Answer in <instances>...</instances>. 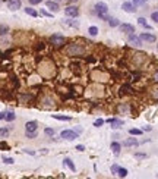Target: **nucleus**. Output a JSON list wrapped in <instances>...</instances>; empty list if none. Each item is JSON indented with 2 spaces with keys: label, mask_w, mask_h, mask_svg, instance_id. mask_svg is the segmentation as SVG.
<instances>
[{
  "label": "nucleus",
  "mask_w": 158,
  "mask_h": 179,
  "mask_svg": "<svg viewBox=\"0 0 158 179\" xmlns=\"http://www.w3.org/2000/svg\"><path fill=\"white\" fill-rule=\"evenodd\" d=\"M94 12H95V15H97L98 18H101V19H104V21H108V19H110V16L107 15V12H108V6H107V3H104V1H98V3H95V6H94Z\"/></svg>",
  "instance_id": "nucleus-1"
},
{
  "label": "nucleus",
  "mask_w": 158,
  "mask_h": 179,
  "mask_svg": "<svg viewBox=\"0 0 158 179\" xmlns=\"http://www.w3.org/2000/svg\"><path fill=\"white\" fill-rule=\"evenodd\" d=\"M66 53L72 57H76V56H82L85 53V48H83V45L78 44V43H70L66 47Z\"/></svg>",
  "instance_id": "nucleus-2"
},
{
  "label": "nucleus",
  "mask_w": 158,
  "mask_h": 179,
  "mask_svg": "<svg viewBox=\"0 0 158 179\" xmlns=\"http://www.w3.org/2000/svg\"><path fill=\"white\" fill-rule=\"evenodd\" d=\"M48 41H50V44L53 45V47L60 48V47H63V45L66 44V37H63V35H60V34H54V35L50 37Z\"/></svg>",
  "instance_id": "nucleus-3"
},
{
  "label": "nucleus",
  "mask_w": 158,
  "mask_h": 179,
  "mask_svg": "<svg viewBox=\"0 0 158 179\" xmlns=\"http://www.w3.org/2000/svg\"><path fill=\"white\" fill-rule=\"evenodd\" d=\"M78 132H75V131H72V129H65V131H62V134L60 136L63 138V139H66V141H75L76 138H78Z\"/></svg>",
  "instance_id": "nucleus-4"
},
{
  "label": "nucleus",
  "mask_w": 158,
  "mask_h": 179,
  "mask_svg": "<svg viewBox=\"0 0 158 179\" xmlns=\"http://www.w3.org/2000/svg\"><path fill=\"white\" fill-rule=\"evenodd\" d=\"M65 13H66V16H69V18H76V16L79 15V7L78 6H75V4H72V6H66Z\"/></svg>",
  "instance_id": "nucleus-5"
},
{
  "label": "nucleus",
  "mask_w": 158,
  "mask_h": 179,
  "mask_svg": "<svg viewBox=\"0 0 158 179\" xmlns=\"http://www.w3.org/2000/svg\"><path fill=\"white\" fill-rule=\"evenodd\" d=\"M119 28H120V32H124V34H133L135 32V27L130 25V24H120Z\"/></svg>",
  "instance_id": "nucleus-6"
},
{
  "label": "nucleus",
  "mask_w": 158,
  "mask_h": 179,
  "mask_svg": "<svg viewBox=\"0 0 158 179\" xmlns=\"http://www.w3.org/2000/svg\"><path fill=\"white\" fill-rule=\"evenodd\" d=\"M139 37H141V40L145 41V43H155V41H157V37H155L154 34H149V32H142Z\"/></svg>",
  "instance_id": "nucleus-7"
},
{
  "label": "nucleus",
  "mask_w": 158,
  "mask_h": 179,
  "mask_svg": "<svg viewBox=\"0 0 158 179\" xmlns=\"http://www.w3.org/2000/svg\"><path fill=\"white\" fill-rule=\"evenodd\" d=\"M121 9H123L126 13H135V12H136V6H135L133 3H130V1H124V3L121 4Z\"/></svg>",
  "instance_id": "nucleus-8"
},
{
  "label": "nucleus",
  "mask_w": 158,
  "mask_h": 179,
  "mask_svg": "<svg viewBox=\"0 0 158 179\" xmlns=\"http://www.w3.org/2000/svg\"><path fill=\"white\" fill-rule=\"evenodd\" d=\"M129 44L135 45V47H141L142 45V40H141V37H138L135 34H129Z\"/></svg>",
  "instance_id": "nucleus-9"
},
{
  "label": "nucleus",
  "mask_w": 158,
  "mask_h": 179,
  "mask_svg": "<svg viewBox=\"0 0 158 179\" xmlns=\"http://www.w3.org/2000/svg\"><path fill=\"white\" fill-rule=\"evenodd\" d=\"M21 6H22V1L21 0H7V7L10 9V10H18V9H21Z\"/></svg>",
  "instance_id": "nucleus-10"
},
{
  "label": "nucleus",
  "mask_w": 158,
  "mask_h": 179,
  "mask_svg": "<svg viewBox=\"0 0 158 179\" xmlns=\"http://www.w3.org/2000/svg\"><path fill=\"white\" fill-rule=\"evenodd\" d=\"M37 129H38V122H37V121H29V122L25 123V131L34 132V131H37Z\"/></svg>",
  "instance_id": "nucleus-11"
},
{
  "label": "nucleus",
  "mask_w": 158,
  "mask_h": 179,
  "mask_svg": "<svg viewBox=\"0 0 158 179\" xmlns=\"http://www.w3.org/2000/svg\"><path fill=\"white\" fill-rule=\"evenodd\" d=\"M107 122H108V123H111V128H113V129H119V128H120V126H123V123H124L121 119H117V118L108 119Z\"/></svg>",
  "instance_id": "nucleus-12"
},
{
  "label": "nucleus",
  "mask_w": 158,
  "mask_h": 179,
  "mask_svg": "<svg viewBox=\"0 0 158 179\" xmlns=\"http://www.w3.org/2000/svg\"><path fill=\"white\" fill-rule=\"evenodd\" d=\"M45 6H47V9H50L51 12H57L60 7H59V3L56 1V0H48V1H45Z\"/></svg>",
  "instance_id": "nucleus-13"
},
{
  "label": "nucleus",
  "mask_w": 158,
  "mask_h": 179,
  "mask_svg": "<svg viewBox=\"0 0 158 179\" xmlns=\"http://www.w3.org/2000/svg\"><path fill=\"white\" fill-rule=\"evenodd\" d=\"M117 110H119V112H121V113H126V115H130V112H132V107H130V104H126V103H121V104H119Z\"/></svg>",
  "instance_id": "nucleus-14"
},
{
  "label": "nucleus",
  "mask_w": 158,
  "mask_h": 179,
  "mask_svg": "<svg viewBox=\"0 0 158 179\" xmlns=\"http://www.w3.org/2000/svg\"><path fill=\"white\" fill-rule=\"evenodd\" d=\"M133 91H135V90L132 88L129 84H124V85L120 87V94H121V95H124V94H133Z\"/></svg>",
  "instance_id": "nucleus-15"
},
{
  "label": "nucleus",
  "mask_w": 158,
  "mask_h": 179,
  "mask_svg": "<svg viewBox=\"0 0 158 179\" xmlns=\"http://www.w3.org/2000/svg\"><path fill=\"white\" fill-rule=\"evenodd\" d=\"M110 148H111V151H113L114 156H119V154H120V148H121V145H120V142H117V141H113L111 145H110Z\"/></svg>",
  "instance_id": "nucleus-16"
},
{
  "label": "nucleus",
  "mask_w": 158,
  "mask_h": 179,
  "mask_svg": "<svg viewBox=\"0 0 158 179\" xmlns=\"http://www.w3.org/2000/svg\"><path fill=\"white\" fill-rule=\"evenodd\" d=\"M126 147H138L139 145V141L136 139V138H127V139H124V142H123Z\"/></svg>",
  "instance_id": "nucleus-17"
},
{
  "label": "nucleus",
  "mask_w": 158,
  "mask_h": 179,
  "mask_svg": "<svg viewBox=\"0 0 158 179\" xmlns=\"http://www.w3.org/2000/svg\"><path fill=\"white\" fill-rule=\"evenodd\" d=\"M63 165L66 166V167H69L72 172H76V166L73 165V162H72V159H69V157H66L65 160H63Z\"/></svg>",
  "instance_id": "nucleus-18"
},
{
  "label": "nucleus",
  "mask_w": 158,
  "mask_h": 179,
  "mask_svg": "<svg viewBox=\"0 0 158 179\" xmlns=\"http://www.w3.org/2000/svg\"><path fill=\"white\" fill-rule=\"evenodd\" d=\"M53 119H57V121H63V122H68V121H72L70 116H62V115H51Z\"/></svg>",
  "instance_id": "nucleus-19"
},
{
  "label": "nucleus",
  "mask_w": 158,
  "mask_h": 179,
  "mask_svg": "<svg viewBox=\"0 0 158 179\" xmlns=\"http://www.w3.org/2000/svg\"><path fill=\"white\" fill-rule=\"evenodd\" d=\"M88 34L91 35V37H95V35H98V27H89L88 28Z\"/></svg>",
  "instance_id": "nucleus-20"
},
{
  "label": "nucleus",
  "mask_w": 158,
  "mask_h": 179,
  "mask_svg": "<svg viewBox=\"0 0 158 179\" xmlns=\"http://www.w3.org/2000/svg\"><path fill=\"white\" fill-rule=\"evenodd\" d=\"M138 24L141 25V27H144V28H147V30H151V27L147 24V19L145 18H138Z\"/></svg>",
  "instance_id": "nucleus-21"
},
{
  "label": "nucleus",
  "mask_w": 158,
  "mask_h": 179,
  "mask_svg": "<svg viewBox=\"0 0 158 179\" xmlns=\"http://www.w3.org/2000/svg\"><path fill=\"white\" fill-rule=\"evenodd\" d=\"M4 119H6L7 122H13V121L16 119V115H15L13 112H7V113H6V116H4Z\"/></svg>",
  "instance_id": "nucleus-22"
},
{
  "label": "nucleus",
  "mask_w": 158,
  "mask_h": 179,
  "mask_svg": "<svg viewBox=\"0 0 158 179\" xmlns=\"http://www.w3.org/2000/svg\"><path fill=\"white\" fill-rule=\"evenodd\" d=\"M25 13H27V15H29V16H38L37 10H35V9H32V7H25Z\"/></svg>",
  "instance_id": "nucleus-23"
},
{
  "label": "nucleus",
  "mask_w": 158,
  "mask_h": 179,
  "mask_svg": "<svg viewBox=\"0 0 158 179\" xmlns=\"http://www.w3.org/2000/svg\"><path fill=\"white\" fill-rule=\"evenodd\" d=\"M108 25L113 27V28H114V27H119V25H120V21H119L117 18H110V19H108Z\"/></svg>",
  "instance_id": "nucleus-24"
},
{
  "label": "nucleus",
  "mask_w": 158,
  "mask_h": 179,
  "mask_svg": "<svg viewBox=\"0 0 158 179\" xmlns=\"http://www.w3.org/2000/svg\"><path fill=\"white\" fill-rule=\"evenodd\" d=\"M129 134L133 135V136H139V135H142V129H136V128H132V129H129Z\"/></svg>",
  "instance_id": "nucleus-25"
},
{
  "label": "nucleus",
  "mask_w": 158,
  "mask_h": 179,
  "mask_svg": "<svg viewBox=\"0 0 158 179\" xmlns=\"http://www.w3.org/2000/svg\"><path fill=\"white\" fill-rule=\"evenodd\" d=\"M7 32H9V27L7 25H0V37L6 35Z\"/></svg>",
  "instance_id": "nucleus-26"
},
{
  "label": "nucleus",
  "mask_w": 158,
  "mask_h": 179,
  "mask_svg": "<svg viewBox=\"0 0 158 179\" xmlns=\"http://www.w3.org/2000/svg\"><path fill=\"white\" fill-rule=\"evenodd\" d=\"M117 175L120 176V178H126V176H127V169H124V167H119Z\"/></svg>",
  "instance_id": "nucleus-27"
},
{
  "label": "nucleus",
  "mask_w": 158,
  "mask_h": 179,
  "mask_svg": "<svg viewBox=\"0 0 158 179\" xmlns=\"http://www.w3.org/2000/svg\"><path fill=\"white\" fill-rule=\"evenodd\" d=\"M37 135H38V132H37V131H34V132H28V131H25V136H27V138H29V139L37 138Z\"/></svg>",
  "instance_id": "nucleus-28"
},
{
  "label": "nucleus",
  "mask_w": 158,
  "mask_h": 179,
  "mask_svg": "<svg viewBox=\"0 0 158 179\" xmlns=\"http://www.w3.org/2000/svg\"><path fill=\"white\" fill-rule=\"evenodd\" d=\"M9 135V128H0V138H6Z\"/></svg>",
  "instance_id": "nucleus-29"
},
{
  "label": "nucleus",
  "mask_w": 158,
  "mask_h": 179,
  "mask_svg": "<svg viewBox=\"0 0 158 179\" xmlns=\"http://www.w3.org/2000/svg\"><path fill=\"white\" fill-rule=\"evenodd\" d=\"M44 134L48 135V136H54V135H56V131H54L53 128H45V129H44Z\"/></svg>",
  "instance_id": "nucleus-30"
},
{
  "label": "nucleus",
  "mask_w": 158,
  "mask_h": 179,
  "mask_svg": "<svg viewBox=\"0 0 158 179\" xmlns=\"http://www.w3.org/2000/svg\"><path fill=\"white\" fill-rule=\"evenodd\" d=\"M103 125H104V119H97V121L94 122V126H95V128H101Z\"/></svg>",
  "instance_id": "nucleus-31"
},
{
  "label": "nucleus",
  "mask_w": 158,
  "mask_h": 179,
  "mask_svg": "<svg viewBox=\"0 0 158 179\" xmlns=\"http://www.w3.org/2000/svg\"><path fill=\"white\" fill-rule=\"evenodd\" d=\"M3 163H6V165H13L15 162H13L12 157H3Z\"/></svg>",
  "instance_id": "nucleus-32"
},
{
  "label": "nucleus",
  "mask_w": 158,
  "mask_h": 179,
  "mask_svg": "<svg viewBox=\"0 0 158 179\" xmlns=\"http://www.w3.org/2000/svg\"><path fill=\"white\" fill-rule=\"evenodd\" d=\"M0 150H9V144L6 141H0Z\"/></svg>",
  "instance_id": "nucleus-33"
},
{
  "label": "nucleus",
  "mask_w": 158,
  "mask_h": 179,
  "mask_svg": "<svg viewBox=\"0 0 158 179\" xmlns=\"http://www.w3.org/2000/svg\"><path fill=\"white\" fill-rule=\"evenodd\" d=\"M147 1H148V0H133L132 3H133L135 6H142V4H145Z\"/></svg>",
  "instance_id": "nucleus-34"
},
{
  "label": "nucleus",
  "mask_w": 158,
  "mask_h": 179,
  "mask_svg": "<svg viewBox=\"0 0 158 179\" xmlns=\"http://www.w3.org/2000/svg\"><path fill=\"white\" fill-rule=\"evenodd\" d=\"M41 15L45 16V18H53V13H50V12H47V10H44V9L41 10Z\"/></svg>",
  "instance_id": "nucleus-35"
},
{
  "label": "nucleus",
  "mask_w": 158,
  "mask_h": 179,
  "mask_svg": "<svg viewBox=\"0 0 158 179\" xmlns=\"http://www.w3.org/2000/svg\"><path fill=\"white\" fill-rule=\"evenodd\" d=\"M119 167H120L119 165H113V166H111V173H113V175H117Z\"/></svg>",
  "instance_id": "nucleus-36"
},
{
  "label": "nucleus",
  "mask_w": 158,
  "mask_h": 179,
  "mask_svg": "<svg viewBox=\"0 0 158 179\" xmlns=\"http://www.w3.org/2000/svg\"><path fill=\"white\" fill-rule=\"evenodd\" d=\"M151 19H152L155 24H158V12H152V15H151Z\"/></svg>",
  "instance_id": "nucleus-37"
},
{
  "label": "nucleus",
  "mask_w": 158,
  "mask_h": 179,
  "mask_svg": "<svg viewBox=\"0 0 158 179\" xmlns=\"http://www.w3.org/2000/svg\"><path fill=\"white\" fill-rule=\"evenodd\" d=\"M66 24H68V25H70V27H75V28H78V27H79V22H72V21H66Z\"/></svg>",
  "instance_id": "nucleus-38"
},
{
  "label": "nucleus",
  "mask_w": 158,
  "mask_h": 179,
  "mask_svg": "<svg viewBox=\"0 0 158 179\" xmlns=\"http://www.w3.org/2000/svg\"><path fill=\"white\" fill-rule=\"evenodd\" d=\"M135 157H136V159H145V157H147V154H144V153H136V154H135Z\"/></svg>",
  "instance_id": "nucleus-39"
},
{
  "label": "nucleus",
  "mask_w": 158,
  "mask_h": 179,
  "mask_svg": "<svg viewBox=\"0 0 158 179\" xmlns=\"http://www.w3.org/2000/svg\"><path fill=\"white\" fill-rule=\"evenodd\" d=\"M152 79H154V82H157V84H158V71H155V72H154Z\"/></svg>",
  "instance_id": "nucleus-40"
},
{
  "label": "nucleus",
  "mask_w": 158,
  "mask_h": 179,
  "mask_svg": "<svg viewBox=\"0 0 158 179\" xmlns=\"http://www.w3.org/2000/svg\"><path fill=\"white\" fill-rule=\"evenodd\" d=\"M28 1H29V3H31V4L34 6V4H40V3H41L42 0H28Z\"/></svg>",
  "instance_id": "nucleus-41"
},
{
  "label": "nucleus",
  "mask_w": 158,
  "mask_h": 179,
  "mask_svg": "<svg viewBox=\"0 0 158 179\" xmlns=\"http://www.w3.org/2000/svg\"><path fill=\"white\" fill-rule=\"evenodd\" d=\"M76 150H78V151H85V145L79 144V145H76Z\"/></svg>",
  "instance_id": "nucleus-42"
},
{
  "label": "nucleus",
  "mask_w": 158,
  "mask_h": 179,
  "mask_svg": "<svg viewBox=\"0 0 158 179\" xmlns=\"http://www.w3.org/2000/svg\"><path fill=\"white\" fill-rule=\"evenodd\" d=\"M73 131H75V132H78V134H82V131H83V129H82V128H79V126H76Z\"/></svg>",
  "instance_id": "nucleus-43"
},
{
  "label": "nucleus",
  "mask_w": 158,
  "mask_h": 179,
  "mask_svg": "<svg viewBox=\"0 0 158 179\" xmlns=\"http://www.w3.org/2000/svg\"><path fill=\"white\" fill-rule=\"evenodd\" d=\"M4 116H6V113H3V112H0V121H3V119H4Z\"/></svg>",
  "instance_id": "nucleus-44"
},
{
  "label": "nucleus",
  "mask_w": 158,
  "mask_h": 179,
  "mask_svg": "<svg viewBox=\"0 0 158 179\" xmlns=\"http://www.w3.org/2000/svg\"><path fill=\"white\" fill-rule=\"evenodd\" d=\"M151 129H152L151 126H145V128H144V131H151Z\"/></svg>",
  "instance_id": "nucleus-45"
},
{
  "label": "nucleus",
  "mask_w": 158,
  "mask_h": 179,
  "mask_svg": "<svg viewBox=\"0 0 158 179\" xmlns=\"http://www.w3.org/2000/svg\"><path fill=\"white\" fill-rule=\"evenodd\" d=\"M66 1H69V3H73V1H76V0H66Z\"/></svg>",
  "instance_id": "nucleus-46"
},
{
  "label": "nucleus",
  "mask_w": 158,
  "mask_h": 179,
  "mask_svg": "<svg viewBox=\"0 0 158 179\" xmlns=\"http://www.w3.org/2000/svg\"><path fill=\"white\" fill-rule=\"evenodd\" d=\"M56 1H60V0H56Z\"/></svg>",
  "instance_id": "nucleus-47"
},
{
  "label": "nucleus",
  "mask_w": 158,
  "mask_h": 179,
  "mask_svg": "<svg viewBox=\"0 0 158 179\" xmlns=\"http://www.w3.org/2000/svg\"><path fill=\"white\" fill-rule=\"evenodd\" d=\"M157 48H158V45H157Z\"/></svg>",
  "instance_id": "nucleus-48"
}]
</instances>
